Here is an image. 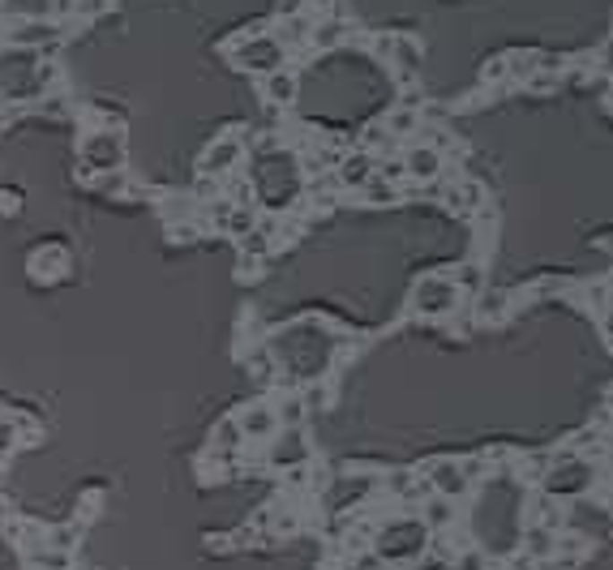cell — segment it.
<instances>
[{"mask_svg": "<svg viewBox=\"0 0 613 570\" xmlns=\"http://www.w3.org/2000/svg\"><path fill=\"white\" fill-rule=\"evenodd\" d=\"M455 570H489V557H485V549L468 545V549L455 557Z\"/></svg>", "mask_w": 613, "mask_h": 570, "instance_id": "26", "label": "cell"}, {"mask_svg": "<svg viewBox=\"0 0 613 570\" xmlns=\"http://www.w3.org/2000/svg\"><path fill=\"white\" fill-rule=\"evenodd\" d=\"M592 480H596V468L588 463V459L571 454V451H562V459H557L554 468L540 476V485H545V493H549L554 502H557V497H583Z\"/></svg>", "mask_w": 613, "mask_h": 570, "instance_id": "5", "label": "cell"}, {"mask_svg": "<svg viewBox=\"0 0 613 570\" xmlns=\"http://www.w3.org/2000/svg\"><path fill=\"white\" fill-rule=\"evenodd\" d=\"M403 172L412 180H437L446 172V155L437 146H429V142H416V146L403 151Z\"/></svg>", "mask_w": 613, "mask_h": 570, "instance_id": "9", "label": "cell"}, {"mask_svg": "<svg viewBox=\"0 0 613 570\" xmlns=\"http://www.w3.org/2000/svg\"><path fill=\"white\" fill-rule=\"evenodd\" d=\"M455 305H459V292L446 275H429L412 288V309L420 317H446Z\"/></svg>", "mask_w": 613, "mask_h": 570, "instance_id": "7", "label": "cell"}, {"mask_svg": "<svg viewBox=\"0 0 613 570\" xmlns=\"http://www.w3.org/2000/svg\"><path fill=\"white\" fill-rule=\"evenodd\" d=\"M228 60L237 65V69H245V73H275V69H283L288 65V52L279 48V39L266 30V26H257V30H249V35H240L232 48H228Z\"/></svg>", "mask_w": 613, "mask_h": 570, "instance_id": "2", "label": "cell"}, {"mask_svg": "<svg viewBox=\"0 0 613 570\" xmlns=\"http://www.w3.org/2000/svg\"><path fill=\"white\" fill-rule=\"evenodd\" d=\"M300 95V82H297V69H275V73H266L262 78V99L271 103V108H292Z\"/></svg>", "mask_w": 613, "mask_h": 570, "instance_id": "13", "label": "cell"}, {"mask_svg": "<svg viewBox=\"0 0 613 570\" xmlns=\"http://www.w3.org/2000/svg\"><path fill=\"white\" fill-rule=\"evenodd\" d=\"M275 420L283 425V429H300V420H305V399H300V394H288V399H279Z\"/></svg>", "mask_w": 613, "mask_h": 570, "instance_id": "22", "label": "cell"}, {"mask_svg": "<svg viewBox=\"0 0 613 570\" xmlns=\"http://www.w3.org/2000/svg\"><path fill=\"white\" fill-rule=\"evenodd\" d=\"M335 4H339V0H309V9H322V13H326V18H331V13H335Z\"/></svg>", "mask_w": 613, "mask_h": 570, "instance_id": "39", "label": "cell"}, {"mask_svg": "<svg viewBox=\"0 0 613 570\" xmlns=\"http://www.w3.org/2000/svg\"><path fill=\"white\" fill-rule=\"evenodd\" d=\"M386 142H391L386 125H382V120H374V125L365 129V151H377V146H386Z\"/></svg>", "mask_w": 613, "mask_h": 570, "instance_id": "32", "label": "cell"}, {"mask_svg": "<svg viewBox=\"0 0 613 570\" xmlns=\"http://www.w3.org/2000/svg\"><path fill=\"white\" fill-rule=\"evenodd\" d=\"M391 52H395V35H377V39H374V56L391 65Z\"/></svg>", "mask_w": 613, "mask_h": 570, "instance_id": "34", "label": "cell"}, {"mask_svg": "<svg viewBox=\"0 0 613 570\" xmlns=\"http://www.w3.org/2000/svg\"><path fill=\"white\" fill-rule=\"evenodd\" d=\"M13 437H18V433H13V425H9V420H0V454L13 451Z\"/></svg>", "mask_w": 613, "mask_h": 570, "instance_id": "36", "label": "cell"}, {"mask_svg": "<svg viewBox=\"0 0 613 570\" xmlns=\"http://www.w3.org/2000/svg\"><path fill=\"white\" fill-rule=\"evenodd\" d=\"M52 86H56V65L52 60L35 56V52H18V48H0V95L39 103Z\"/></svg>", "mask_w": 613, "mask_h": 570, "instance_id": "1", "label": "cell"}, {"mask_svg": "<svg viewBox=\"0 0 613 570\" xmlns=\"http://www.w3.org/2000/svg\"><path fill=\"white\" fill-rule=\"evenodd\" d=\"M240 159H245V142H240V134H223V138H215L211 146H206V155H202V177H232V168H237Z\"/></svg>", "mask_w": 613, "mask_h": 570, "instance_id": "8", "label": "cell"}, {"mask_svg": "<svg viewBox=\"0 0 613 570\" xmlns=\"http://www.w3.org/2000/svg\"><path fill=\"white\" fill-rule=\"evenodd\" d=\"M523 549H528V557H549V553H557V531L545 528V523H532L523 531Z\"/></svg>", "mask_w": 613, "mask_h": 570, "instance_id": "18", "label": "cell"}, {"mask_svg": "<svg viewBox=\"0 0 613 570\" xmlns=\"http://www.w3.org/2000/svg\"><path fill=\"white\" fill-rule=\"evenodd\" d=\"M360 194H365V202H374V206H391V202L399 197V189H395V185H386V180L374 172V177H369V185H365Z\"/></svg>", "mask_w": 613, "mask_h": 570, "instance_id": "24", "label": "cell"}, {"mask_svg": "<svg viewBox=\"0 0 613 570\" xmlns=\"http://www.w3.org/2000/svg\"><path fill=\"white\" fill-rule=\"evenodd\" d=\"M386 489L399 493V497H416V493H420V485H412V476H408V472H395L391 480H386Z\"/></svg>", "mask_w": 613, "mask_h": 570, "instance_id": "31", "label": "cell"}, {"mask_svg": "<svg viewBox=\"0 0 613 570\" xmlns=\"http://www.w3.org/2000/svg\"><path fill=\"white\" fill-rule=\"evenodd\" d=\"M382 125H386V134L395 138V134H412V129H420V117H416V112H408V108H399V112H391Z\"/></svg>", "mask_w": 613, "mask_h": 570, "instance_id": "25", "label": "cell"}, {"mask_svg": "<svg viewBox=\"0 0 613 570\" xmlns=\"http://www.w3.org/2000/svg\"><path fill=\"white\" fill-rule=\"evenodd\" d=\"M39 112L43 117H69V108H65V95H56V91H47V95L39 99Z\"/></svg>", "mask_w": 613, "mask_h": 570, "instance_id": "28", "label": "cell"}, {"mask_svg": "<svg viewBox=\"0 0 613 570\" xmlns=\"http://www.w3.org/2000/svg\"><path fill=\"white\" fill-rule=\"evenodd\" d=\"M425 523H391V528L377 531L374 549L382 562H403V557H416V553L425 549Z\"/></svg>", "mask_w": 613, "mask_h": 570, "instance_id": "6", "label": "cell"}, {"mask_svg": "<svg viewBox=\"0 0 613 570\" xmlns=\"http://www.w3.org/2000/svg\"><path fill=\"white\" fill-rule=\"evenodd\" d=\"M4 125H9V117H4V112H0V134H4Z\"/></svg>", "mask_w": 613, "mask_h": 570, "instance_id": "40", "label": "cell"}, {"mask_svg": "<svg viewBox=\"0 0 613 570\" xmlns=\"http://www.w3.org/2000/svg\"><path fill=\"white\" fill-rule=\"evenodd\" d=\"M374 172H377V159L369 155V151H357V155H343V159L335 163V180H339V189H365Z\"/></svg>", "mask_w": 613, "mask_h": 570, "instance_id": "12", "label": "cell"}, {"mask_svg": "<svg viewBox=\"0 0 613 570\" xmlns=\"http://www.w3.org/2000/svg\"><path fill=\"white\" fill-rule=\"evenodd\" d=\"M511 78V69H506V56H494L489 65H485V82H502Z\"/></svg>", "mask_w": 613, "mask_h": 570, "instance_id": "33", "label": "cell"}, {"mask_svg": "<svg viewBox=\"0 0 613 570\" xmlns=\"http://www.w3.org/2000/svg\"><path fill=\"white\" fill-rule=\"evenodd\" d=\"M600 73L613 78V39H605V48H600Z\"/></svg>", "mask_w": 613, "mask_h": 570, "instance_id": "37", "label": "cell"}, {"mask_svg": "<svg viewBox=\"0 0 613 570\" xmlns=\"http://www.w3.org/2000/svg\"><path fill=\"white\" fill-rule=\"evenodd\" d=\"M103 9H112V0H73V18H99Z\"/></svg>", "mask_w": 613, "mask_h": 570, "instance_id": "30", "label": "cell"}, {"mask_svg": "<svg viewBox=\"0 0 613 570\" xmlns=\"http://www.w3.org/2000/svg\"><path fill=\"white\" fill-rule=\"evenodd\" d=\"M237 429H240V437H249V442L275 437V429H279L275 408H271V403H249V408L237 416Z\"/></svg>", "mask_w": 613, "mask_h": 570, "instance_id": "14", "label": "cell"}, {"mask_svg": "<svg viewBox=\"0 0 613 570\" xmlns=\"http://www.w3.org/2000/svg\"><path fill=\"white\" fill-rule=\"evenodd\" d=\"M78 163H82V172L95 180L120 172V168H125V134L95 125V129L78 142Z\"/></svg>", "mask_w": 613, "mask_h": 570, "instance_id": "3", "label": "cell"}, {"mask_svg": "<svg viewBox=\"0 0 613 570\" xmlns=\"http://www.w3.org/2000/svg\"><path fill=\"white\" fill-rule=\"evenodd\" d=\"M425 476H429V489H434V497H446V502H455V497H463V493L472 489V485L463 480V468H459L455 459H437V463H429V468H425Z\"/></svg>", "mask_w": 613, "mask_h": 570, "instance_id": "10", "label": "cell"}, {"mask_svg": "<svg viewBox=\"0 0 613 570\" xmlns=\"http://www.w3.org/2000/svg\"><path fill=\"white\" fill-rule=\"evenodd\" d=\"M506 314H511V296L506 292H489L485 288V292L476 296V317L480 322H502Z\"/></svg>", "mask_w": 613, "mask_h": 570, "instance_id": "19", "label": "cell"}, {"mask_svg": "<svg viewBox=\"0 0 613 570\" xmlns=\"http://www.w3.org/2000/svg\"><path fill=\"white\" fill-rule=\"evenodd\" d=\"M352 39V26L339 18V13H331V18H314V35H309V48L314 52H335L339 43Z\"/></svg>", "mask_w": 613, "mask_h": 570, "instance_id": "16", "label": "cell"}, {"mask_svg": "<svg viewBox=\"0 0 613 570\" xmlns=\"http://www.w3.org/2000/svg\"><path fill=\"white\" fill-rule=\"evenodd\" d=\"M600 326H605V334L613 339V292L605 296V305H600Z\"/></svg>", "mask_w": 613, "mask_h": 570, "instance_id": "35", "label": "cell"}, {"mask_svg": "<svg viewBox=\"0 0 613 570\" xmlns=\"http://www.w3.org/2000/svg\"><path fill=\"white\" fill-rule=\"evenodd\" d=\"M249 228H257V206H237V202H232V211H228V219H223V232L240 240Z\"/></svg>", "mask_w": 613, "mask_h": 570, "instance_id": "21", "label": "cell"}, {"mask_svg": "<svg viewBox=\"0 0 613 570\" xmlns=\"http://www.w3.org/2000/svg\"><path fill=\"white\" fill-rule=\"evenodd\" d=\"M451 283H455V292L480 296V292H485V266H480V262H463V266L455 271V279H451Z\"/></svg>", "mask_w": 613, "mask_h": 570, "instance_id": "20", "label": "cell"}, {"mask_svg": "<svg viewBox=\"0 0 613 570\" xmlns=\"http://www.w3.org/2000/svg\"><path fill=\"white\" fill-rule=\"evenodd\" d=\"M305 459H309V446H305V433L300 429H283L271 437V451H266L271 468H300Z\"/></svg>", "mask_w": 613, "mask_h": 570, "instance_id": "11", "label": "cell"}, {"mask_svg": "<svg viewBox=\"0 0 613 570\" xmlns=\"http://www.w3.org/2000/svg\"><path fill=\"white\" fill-rule=\"evenodd\" d=\"M60 22L52 18H13L4 26V48H18V52H35V56H52L60 48Z\"/></svg>", "mask_w": 613, "mask_h": 570, "instance_id": "4", "label": "cell"}, {"mask_svg": "<svg viewBox=\"0 0 613 570\" xmlns=\"http://www.w3.org/2000/svg\"><path fill=\"white\" fill-rule=\"evenodd\" d=\"M425 523H429V528H451V523H455V502L429 497V502H425Z\"/></svg>", "mask_w": 613, "mask_h": 570, "instance_id": "23", "label": "cell"}, {"mask_svg": "<svg viewBox=\"0 0 613 570\" xmlns=\"http://www.w3.org/2000/svg\"><path fill=\"white\" fill-rule=\"evenodd\" d=\"M377 177L386 180V185H399V180L408 177V172H403V159H382V163H377Z\"/></svg>", "mask_w": 613, "mask_h": 570, "instance_id": "29", "label": "cell"}, {"mask_svg": "<svg viewBox=\"0 0 613 570\" xmlns=\"http://www.w3.org/2000/svg\"><path fill=\"white\" fill-rule=\"evenodd\" d=\"M557 82H562V73H540V69H536L532 78H523V86H528L532 95H545V91H554Z\"/></svg>", "mask_w": 613, "mask_h": 570, "instance_id": "27", "label": "cell"}, {"mask_svg": "<svg viewBox=\"0 0 613 570\" xmlns=\"http://www.w3.org/2000/svg\"><path fill=\"white\" fill-rule=\"evenodd\" d=\"M271 35L279 39V48L283 52H292V48H305L309 43V35H314V13H297V18H279L266 26Z\"/></svg>", "mask_w": 613, "mask_h": 570, "instance_id": "15", "label": "cell"}, {"mask_svg": "<svg viewBox=\"0 0 613 570\" xmlns=\"http://www.w3.org/2000/svg\"><path fill=\"white\" fill-rule=\"evenodd\" d=\"M609 99H613V91H609Z\"/></svg>", "mask_w": 613, "mask_h": 570, "instance_id": "41", "label": "cell"}, {"mask_svg": "<svg viewBox=\"0 0 613 570\" xmlns=\"http://www.w3.org/2000/svg\"><path fill=\"white\" fill-rule=\"evenodd\" d=\"M69 13H73V0H52V22L69 18Z\"/></svg>", "mask_w": 613, "mask_h": 570, "instance_id": "38", "label": "cell"}, {"mask_svg": "<svg viewBox=\"0 0 613 570\" xmlns=\"http://www.w3.org/2000/svg\"><path fill=\"white\" fill-rule=\"evenodd\" d=\"M65 266H69V254L60 245H43L39 254L30 257V275H39V279H60Z\"/></svg>", "mask_w": 613, "mask_h": 570, "instance_id": "17", "label": "cell"}]
</instances>
